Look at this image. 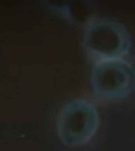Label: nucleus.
<instances>
[{"label": "nucleus", "mask_w": 135, "mask_h": 151, "mask_svg": "<svg viewBox=\"0 0 135 151\" xmlns=\"http://www.w3.org/2000/svg\"><path fill=\"white\" fill-rule=\"evenodd\" d=\"M84 47L97 62L122 59L129 50L131 40L126 28L109 19L91 20L84 33Z\"/></svg>", "instance_id": "f257e3e1"}, {"label": "nucleus", "mask_w": 135, "mask_h": 151, "mask_svg": "<svg viewBox=\"0 0 135 151\" xmlns=\"http://www.w3.org/2000/svg\"><path fill=\"white\" fill-rule=\"evenodd\" d=\"M99 124L98 111L85 100H73L61 110L57 119V132L61 141L70 147L89 142Z\"/></svg>", "instance_id": "f03ea898"}, {"label": "nucleus", "mask_w": 135, "mask_h": 151, "mask_svg": "<svg viewBox=\"0 0 135 151\" xmlns=\"http://www.w3.org/2000/svg\"><path fill=\"white\" fill-rule=\"evenodd\" d=\"M95 93L104 100L126 97L135 87V68L124 59L97 62L91 77Z\"/></svg>", "instance_id": "7ed1b4c3"}]
</instances>
